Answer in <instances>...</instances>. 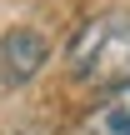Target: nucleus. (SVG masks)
Instances as JSON below:
<instances>
[{"instance_id":"f257e3e1","label":"nucleus","mask_w":130,"mask_h":135,"mask_svg":"<svg viewBox=\"0 0 130 135\" xmlns=\"http://www.w3.org/2000/svg\"><path fill=\"white\" fill-rule=\"evenodd\" d=\"M65 65L80 85H125L130 80V10H100L90 15L70 45H65Z\"/></svg>"},{"instance_id":"7ed1b4c3","label":"nucleus","mask_w":130,"mask_h":135,"mask_svg":"<svg viewBox=\"0 0 130 135\" xmlns=\"http://www.w3.org/2000/svg\"><path fill=\"white\" fill-rule=\"evenodd\" d=\"M75 135H130V80L125 85H110V90L80 115Z\"/></svg>"},{"instance_id":"f03ea898","label":"nucleus","mask_w":130,"mask_h":135,"mask_svg":"<svg viewBox=\"0 0 130 135\" xmlns=\"http://www.w3.org/2000/svg\"><path fill=\"white\" fill-rule=\"evenodd\" d=\"M50 65V40L30 25H10L0 35V85L5 90H20L30 85L40 70Z\"/></svg>"}]
</instances>
